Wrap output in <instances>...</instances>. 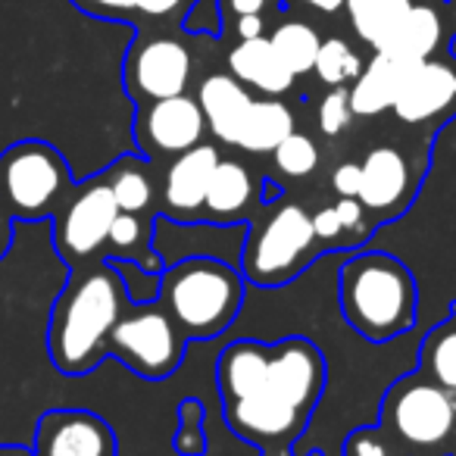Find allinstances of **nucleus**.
<instances>
[{"label":"nucleus","mask_w":456,"mask_h":456,"mask_svg":"<svg viewBox=\"0 0 456 456\" xmlns=\"http://www.w3.org/2000/svg\"><path fill=\"white\" fill-rule=\"evenodd\" d=\"M126 313V285L110 260L69 279L51 313L47 354L63 375H85L110 354V335Z\"/></svg>","instance_id":"obj_1"},{"label":"nucleus","mask_w":456,"mask_h":456,"mask_svg":"<svg viewBox=\"0 0 456 456\" xmlns=\"http://www.w3.org/2000/svg\"><path fill=\"white\" fill-rule=\"evenodd\" d=\"M341 313L366 341L385 344L416 325V281L391 254L350 256L338 275Z\"/></svg>","instance_id":"obj_2"},{"label":"nucleus","mask_w":456,"mask_h":456,"mask_svg":"<svg viewBox=\"0 0 456 456\" xmlns=\"http://www.w3.org/2000/svg\"><path fill=\"white\" fill-rule=\"evenodd\" d=\"M244 304V273L213 256L178 260L159 273V306L188 341L219 338Z\"/></svg>","instance_id":"obj_3"},{"label":"nucleus","mask_w":456,"mask_h":456,"mask_svg":"<svg viewBox=\"0 0 456 456\" xmlns=\"http://www.w3.org/2000/svg\"><path fill=\"white\" fill-rule=\"evenodd\" d=\"M72 175L63 153L47 141H16L0 153V203L13 219L41 222L63 209Z\"/></svg>","instance_id":"obj_4"},{"label":"nucleus","mask_w":456,"mask_h":456,"mask_svg":"<svg viewBox=\"0 0 456 456\" xmlns=\"http://www.w3.org/2000/svg\"><path fill=\"white\" fill-rule=\"evenodd\" d=\"M316 232L313 219L297 203H275L273 213L256 228H248L241 254V273L260 288L288 285L310 263Z\"/></svg>","instance_id":"obj_5"},{"label":"nucleus","mask_w":456,"mask_h":456,"mask_svg":"<svg viewBox=\"0 0 456 456\" xmlns=\"http://www.w3.org/2000/svg\"><path fill=\"white\" fill-rule=\"evenodd\" d=\"M188 338L175 329L169 313L153 304H134L126 310L110 335V354H116L141 379H166L182 366Z\"/></svg>","instance_id":"obj_6"},{"label":"nucleus","mask_w":456,"mask_h":456,"mask_svg":"<svg viewBox=\"0 0 456 456\" xmlns=\"http://www.w3.org/2000/svg\"><path fill=\"white\" fill-rule=\"evenodd\" d=\"M385 419L400 441L435 447L450 437L456 425V394L435 385L422 372L400 379L385 397Z\"/></svg>","instance_id":"obj_7"},{"label":"nucleus","mask_w":456,"mask_h":456,"mask_svg":"<svg viewBox=\"0 0 456 456\" xmlns=\"http://www.w3.org/2000/svg\"><path fill=\"white\" fill-rule=\"evenodd\" d=\"M116 216H119V203H116L107 175H97L72 188L69 200L57 213V228H53L57 254L72 269L82 266L88 256H94L107 244Z\"/></svg>","instance_id":"obj_8"},{"label":"nucleus","mask_w":456,"mask_h":456,"mask_svg":"<svg viewBox=\"0 0 456 456\" xmlns=\"http://www.w3.org/2000/svg\"><path fill=\"white\" fill-rule=\"evenodd\" d=\"M191 72H194V60L182 41L166 35H144L128 47L122 82L134 101L151 103L184 94L191 85Z\"/></svg>","instance_id":"obj_9"},{"label":"nucleus","mask_w":456,"mask_h":456,"mask_svg":"<svg viewBox=\"0 0 456 456\" xmlns=\"http://www.w3.org/2000/svg\"><path fill=\"white\" fill-rule=\"evenodd\" d=\"M203 132H207L203 110L197 97L188 94L141 103L138 119H134V138L147 157L175 159L178 153L203 144Z\"/></svg>","instance_id":"obj_10"},{"label":"nucleus","mask_w":456,"mask_h":456,"mask_svg":"<svg viewBox=\"0 0 456 456\" xmlns=\"http://www.w3.org/2000/svg\"><path fill=\"white\" fill-rule=\"evenodd\" d=\"M222 406H225L228 428L260 447H281V444L297 441V435H304L306 422H310V412L297 410L266 385L250 391L248 397H238Z\"/></svg>","instance_id":"obj_11"},{"label":"nucleus","mask_w":456,"mask_h":456,"mask_svg":"<svg viewBox=\"0 0 456 456\" xmlns=\"http://www.w3.org/2000/svg\"><path fill=\"white\" fill-rule=\"evenodd\" d=\"M394 116L406 126H428L456 116V57H428L412 63L400 94L394 101Z\"/></svg>","instance_id":"obj_12"},{"label":"nucleus","mask_w":456,"mask_h":456,"mask_svg":"<svg viewBox=\"0 0 456 456\" xmlns=\"http://www.w3.org/2000/svg\"><path fill=\"white\" fill-rule=\"evenodd\" d=\"M263 385L313 416L325 387V360L319 347L306 338L269 344V369Z\"/></svg>","instance_id":"obj_13"},{"label":"nucleus","mask_w":456,"mask_h":456,"mask_svg":"<svg viewBox=\"0 0 456 456\" xmlns=\"http://www.w3.org/2000/svg\"><path fill=\"white\" fill-rule=\"evenodd\" d=\"M38 456H116V435L88 410H51L35 431Z\"/></svg>","instance_id":"obj_14"},{"label":"nucleus","mask_w":456,"mask_h":456,"mask_svg":"<svg viewBox=\"0 0 456 456\" xmlns=\"http://www.w3.org/2000/svg\"><path fill=\"white\" fill-rule=\"evenodd\" d=\"M219 159V151L207 141L178 153L163 178V216L178 222L203 219V200Z\"/></svg>","instance_id":"obj_15"},{"label":"nucleus","mask_w":456,"mask_h":456,"mask_svg":"<svg viewBox=\"0 0 456 456\" xmlns=\"http://www.w3.org/2000/svg\"><path fill=\"white\" fill-rule=\"evenodd\" d=\"M362 169V184H360V203L366 207V213H375L379 219H391L403 209V203L410 200V166L406 157L391 144H379L366 153V159L360 163Z\"/></svg>","instance_id":"obj_16"},{"label":"nucleus","mask_w":456,"mask_h":456,"mask_svg":"<svg viewBox=\"0 0 456 456\" xmlns=\"http://www.w3.org/2000/svg\"><path fill=\"white\" fill-rule=\"evenodd\" d=\"M197 103L207 119V132H213L222 144L238 147V134H241L250 103H254L250 91L232 72H213L197 88Z\"/></svg>","instance_id":"obj_17"},{"label":"nucleus","mask_w":456,"mask_h":456,"mask_svg":"<svg viewBox=\"0 0 456 456\" xmlns=\"http://www.w3.org/2000/svg\"><path fill=\"white\" fill-rule=\"evenodd\" d=\"M228 72L244 85V88H254L266 97H281L294 88V72L275 53L273 41L263 35V38L238 41L232 51H228Z\"/></svg>","instance_id":"obj_18"},{"label":"nucleus","mask_w":456,"mask_h":456,"mask_svg":"<svg viewBox=\"0 0 456 456\" xmlns=\"http://www.w3.org/2000/svg\"><path fill=\"white\" fill-rule=\"evenodd\" d=\"M444 45V20L435 4H416L403 13V20L391 28L385 41L379 45V53L400 60V63H422L435 57Z\"/></svg>","instance_id":"obj_19"},{"label":"nucleus","mask_w":456,"mask_h":456,"mask_svg":"<svg viewBox=\"0 0 456 456\" xmlns=\"http://www.w3.org/2000/svg\"><path fill=\"white\" fill-rule=\"evenodd\" d=\"M410 66L412 63H400V60L375 51L372 60L362 63V72L354 78V88H350L354 116H379L385 110H391Z\"/></svg>","instance_id":"obj_20"},{"label":"nucleus","mask_w":456,"mask_h":456,"mask_svg":"<svg viewBox=\"0 0 456 456\" xmlns=\"http://www.w3.org/2000/svg\"><path fill=\"white\" fill-rule=\"evenodd\" d=\"M254 200V178L248 166L238 159H219L213 178H209L207 200H203V219L207 222H244V213Z\"/></svg>","instance_id":"obj_21"},{"label":"nucleus","mask_w":456,"mask_h":456,"mask_svg":"<svg viewBox=\"0 0 456 456\" xmlns=\"http://www.w3.org/2000/svg\"><path fill=\"white\" fill-rule=\"evenodd\" d=\"M269 369V344L235 341L222 350L216 362V385H219L222 403H232L238 397H248L250 391L263 385Z\"/></svg>","instance_id":"obj_22"},{"label":"nucleus","mask_w":456,"mask_h":456,"mask_svg":"<svg viewBox=\"0 0 456 456\" xmlns=\"http://www.w3.org/2000/svg\"><path fill=\"white\" fill-rule=\"evenodd\" d=\"M294 132V113L279 97H254L244 128L238 134V147L250 153H273Z\"/></svg>","instance_id":"obj_23"},{"label":"nucleus","mask_w":456,"mask_h":456,"mask_svg":"<svg viewBox=\"0 0 456 456\" xmlns=\"http://www.w3.org/2000/svg\"><path fill=\"white\" fill-rule=\"evenodd\" d=\"M419 369H422L425 379L456 394V304L450 310V316L441 325H435L422 341Z\"/></svg>","instance_id":"obj_24"},{"label":"nucleus","mask_w":456,"mask_h":456,"mask_svg":"<svg viewBox=\"0 0 456 456\" xmlns=\"http://www.w3.org/2000/svg\"><path fill=\"white\" fill-rule=\"evenodd\" d=\"M412 7V0H347L344 10L350 13L354 32L360 41L379 51L381 41L391 35V28L403 20V13Z\"/></svg>","instance_id":"obj_25"},{"label":"nucleus","mask_w":456,"mask_h":456,"mask_svg":"<svg viewBox=\"0 0 456 456\" xmlns=\"http://www.w3.org/2000/svg\"><path fill=\"white\" fill-rule=\"evenodd\" d=\"M269 41H273L279 60L294 72V76H306V72H313L316 57H319V47H322L319 32L304 20L279 22V26L273 28V35H269Z\"/></svg>","instance_id":"obj_26"},{"label":"nucleus","mask_w":456,"mask_h":456,"mask_svg":"<svg viewBox=\"0 0 456 456\" xmlns=\"http://www.w3.org/2000/svg\"><path fill=\"white\" fill-rule=\"evenodd\" d=\"M107 182L113 188V197L119 203V213H144L153 200V184L144 163L134 157H122L107 172Z\"/></svg>","instance_id":"obj_27"},{"label":"nucleus","mask_w":456,"mask_h":456,"mask_svg":"<svg viewBox=\"0 0 456 456\" xmlns=\"http://www.w3.org/2000/svg\"><path fill=\"white\" fill-rule=\"evenodd\" d=\"M147 228L144 222L138 219V213H119L110 228L107 244L116 250V254H128V260L144 266L147 273H163V260L153 254V248H147Z\"/></svg>","instance_id":"obj_28"},{"label":"nucleus","mask_w":456,"mask_h":456,"mask_svg":"<svg viewBox=\"0 0 456 456\" xmlns=\"http://www.w3.org/2000/svg\"><path fill=\"white\" fill-rule=\"evenodd\" d=\"M313 72H316L322 85L347 88V85L362 72V57L344 38H322V47H319V57H316Z\"/></svg>","instance_id":"obj_29"},{"label":"nucleus","mask_w":456,"mask_h":456,"mask_svg":"<svg viewBox=\"0 0 456 456\" xmlns=\"http://www.w3.org/2000/svg\"><path fill=\"white\" fill-rule=\"evenodd\" d=\"M273 159H275V169L288 178H306L316 172L319 166V147L310 134H300V132H291L279 147L273 151Z\"/></svg>","instance_id":"obj_30"},{"label":"nucleus","mask_w":456,"mask_h":456,"mask_svg":"<svg viewBox=\"0 0 456 456\" xmlns=\"http://www.w3.org/2000/svg\"><path fill=\"white\" fill-rule=\"evenodd\" d=\"M172 447L182 456L207 453V431H203V403L194 397L182 400L178 406V435L172 437Z\"/></svg>","instance_id":"obj_31"},{"label":"nucleus","mask_w":456,"mask_h":456,"mask_svg":"<svg viewBox=\"0 0 456 456\" xmlns=\"http://www.w3.org/2000/svg\"><path fill=\"white\" fill-rule=\"evenodd\" d=\"M110 263L119 273L122 285H126V297L132 304H153L159 300V273H147L144 266L132 260H119V256H110Z\"/></svg>","instance_id":"obj_32"},{"label":"nucleus","mask_w":456,"mask_h":456,"mask_svg":"<svg viewBox=\"0 0 456 456\" xmlns=\"http://www.w3.org/2000/svg\"><path fill=\"white\" fill-rule=\"evenodd\" d=\"M316 122L319 132L329 134V138H338L350 128L354 122V107H350V88H331L329 94L319 101L316 110Z\"/></svg>","instance_id":"obj_33"},{"label":"nucleus","mask_w":456,"mask_h":456,"mask_svg":"<svg viewBox=\"0 0 456 456\" xmlns=\"http://www.w3.org/2000/svg\"><path fill=\"white\" fill-rule=\"evenodd\" d=\"M222 7L219 0H191L184 13V28L194 35H219L222 32Z\"/></svg>","instance_id":"obj_34"},{"label":"nucleus","mask_w":456,"mask_h":456,"mask_svg":"<svg viewBox=\"0 0 456 456\" xmlns=\"http://www.w3.org/2000/svg\"><path fill=\"white\" fill-rule=\"evenodd\" d=\"M72 7L110 22H128L138 16V0H72Z\"/></svg>","instance_id":"obj_35"},{"label":"nucleus","mask_w":456,"mask_h":456,"mask_svg":"<svg viewBox=\"0 0 456 456\" xmlns=\"http://www.w3.org/2000/svg\"><path fill=\"white\" fill-rule=\"evenodd\" d=\"M335 213L341 219L344 232H350V238H366V207L360 203V197H341L335 203Z\"/></svg>","instance_id":"obj_36"},{"label":"nucleus","mask_w":456,"mask_h":456,"mask_svg":"<svg viewBox=\"0 0 456 456\" xmlns=\"http://www.w3.org/2000/svg\"><path fill=\"white\" fill-rule=\"evenodd\" d=\"M347 456H391V447L381 437V431L362 428L354 431V437L347 441Z\"/></svg>","instance_id":"obj_37"},{"label":"nucleus","mask_w":456,"mask_h":456,"mask_svg":"<svg viewBox=\"0 0 456 456\" xmlns=\"http://www.w3.org/2000/svg\"><path fill=\"white\" fill-rule=\"evenodd\" d=\"M360 184H362L360 163H341L331 172V188L338 191V197H360Z\"/></svg>","instance_id":"obj_38"},{"label":"nucleus","mask_w":456,"mask_h":456,"mask_svg":"<svg viewBox=\"0 0 456 456\" xmlns=\"http://www.w3.org/2000/svg\"><path fill=\"white\" fill-rule=\"evenodd\" d=\"M310 219H313V232H316V241H329V244L341 241L344 225H341V219H338L335 207L319 209V213L310 216Z\"/></svg>","instance_id":"obj_39"},{"label":"nucleus","mask_w":456,"mask_h":456,"mask_svg":"<svg viewBox=\"0 0 456 456\" xmlns=\"http://www.w3.org/2000/svg\"><path fill=\"white\" fill-rule=\"evenodd\" d=\"M275 4H281V0H219L222 16H235V20H241V16H266V10H273Z\"/></svg>","instance_id":"obj_40"},{"label":"nucleus","mask_w":456,"mask_h":456,"mask_svg":"<svg viewBox=\"0 0 456 456\" xmlns=\"http://www.w3.org/2000/svg\"><path fill=\"white\" fill-rule=\"evenodd\" d=\"M188 0H138V16L144 20H169Z\"/></svg>","instance_id":"obj_41"},{"label":"nucleus","mask_w":456,"mask_h":456,"mask_svg":"<svg viewBox=\"0 0 456 456\" xmlns=\"http://www.w3.org/2000/svg\"><path fill=\"white\" fill-rule=\"evenodd\" d=\"M235 35L238 41L263 38L266 35V16H241V20H235Z\"/></svg>","instance_id":"obj_42"},{"label":"nucleus","mask_w":456,"mask_h":456,"mask_svg":"<svg viewBox=\"0 0 456 456\" xmlns=\"http://www.w3.org/2000/svg\"><path fill=\"white\" fill-rule=\"evenodd\" d=\"M10 248H13V216L0 203V260L10 254Z\"/></svg>","instance_id":"obj_43"},{"label":"nucleus","mask_w":456,"mask_h":456,"mask_svg":"<svg viewBox=\"0 0 456 456\" xmlns=\"http://www.w3.org/2000/svg\"><path fill=\"white\" fill-rule=\"evenodd\" d=\"M300 7H310V10H316V13H338V10H344V4L347 0H297Z\"/></svg>","instance_id":"obj_44"},{"label":"nucleus","mask_w":456,"mask_h":456,"mask_svg":"<svg viewBox=\"0 0 456 456\" xmlns=\"http://www.w3.org/2000/svg\"><path fill=\"white\" fill-rule=\"evenodd\" d=\"M0 456H38V453H35V450L13 447V444H7V447H0Z\"/></svg>","instance_id":"obj_45"},{"label":"nucleus","mask_w":456,"mask_h":456,"mask_svg":"<svg viewBox=\"0 0 456 456\" xmlns=\"http://www.w3.org/2000/svg\"><path fill=\"white\" fill-rule=\"evenodd\" d=\"M188 4H191V0H188Z\"/></svg>","instance_id":"obj_46"}]
</instances>
